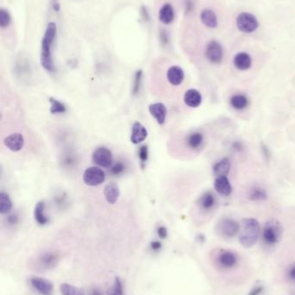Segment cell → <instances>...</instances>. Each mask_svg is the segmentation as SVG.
<instances>
[{
  "label": "cell",
  "instance_id": "obj_1",
  "mask_svg": "<svg viewBox=\"0 0 295 295\" xmlns=\"http://www.w3.org/2000/svg\"><path fill=\"white\" fill-rule=\"evenodd\" d=\"M57 26L56 23L50 22L45 29L41 40L40 62L41 65L49 73L55 72L53 60V45L57 39Z\"/></svg>",
  "mask_w": 295,
  "mask_h": 295
},
{
  "label": "cell",
  "instance_id": "obj_2",
  "mask_svg": "<svg viewBox=\"0 0 295 295\" xmlns=\"http://www.w3.org/2000/svg\"><path fill=\"white\" fill-rule=\"evenodd\" d=\"M261 235V225L253 217L243 218L239 232V242L244 248H251L258 242Z\"/></svg>",
  "mask_w": 295,
  "mask_h": 295
},
{
  "label": "cell",
  "instance_id": "obj_3",
  "mask_svg": "<svg viewBox=\"0 0 295 295\" xmlns=\"http://www.w3.org/2000/svg\"><path fill=\"white\" fill-rule=\"evenodd\" d=\"M283 227L276 219H269L264 224L261 237L266 247H274L282 237Z\"/></svg>",
  "mask_w": 295,
  "mask_h": 295
},
{
  "label": "cell",
  "instance_id": "obj_4",
  "mask_svg": "<svg viewBox=\"0 0 295 295\" xmlns=\"http://www.w3.org/2000/svg\"><path fill=\"white\" fill-rule=\"evenodd\" d=\"M214 262L222 270H232L237 267L239 257L236 252L230 249H220L214 255Z\"/></svg>",
  "mask_w": 295,
  "mask_h": 295
},
{
  "label": "cell",
  "instance_id": "obj_5",
  "mask_svg": "<svg viewBox=\"0 0 295 295\" xmlns=\"http://www.w3.org/2000/svg\"><path fill=\"white\" fill-rule=\"evenodd\" d=\"M60 262V255L56 251L48 250L41 253L38 257L35 258L33 267L35 270L49 271L57 267Z\"/></svg>",
  "mask_w": 295,
  "mask_h": 295
},
{
  "label": "cell",
  "instance_id": "obj_6",
  "mask_svg": "<svg viewBox=\"0 0 295 295\" xmlns=\"http://www.w3.org/2000/svg\"><path fill=\"white\" fill-rule=\"evenodd\" d=\"M236 26L242 33H253L259 27V22L255 16L251 13H240L236 18Z\"/></svg>",
  "mask_w": 295,
  "mask_h": 295
},
{
  "label": "cell",
  "instance_id": "obj_7",
  "mask_svg": "<svg viewBox=\"0 0 295 295\" xmlns=\"http://www.w3.org/2000/svg\"><path fill=\"white\" fill-rule=\"evenodd\" d=\"M240 229L241 225L238 222L229 217L221 219L217 224V231L221 236L226 238H232L236 236L240 232Z\"/></svg>",
  "mask_w": 295,
  "mask_h": 295
},
{
  "label": "cell",
  "instance_id": "obj_8",
  "mask_svg": "<svg viewBox=\"0 0 295 295\" xmlns=\"http://www.w3.org/2000/svg\"><path fill=\"white\" fill-rule=\"evenodd\" d=\"M106 180V174L98 167L88 168L83 173V181L89 186H100Z\"/></svg>",
  "mask_w": 295,
  "mask_h": 295
},
{
  "label": "cell",
  "instance_id": "obj_9",
  "mask_svg": "<svg viewBox=\"0 0 295 295\" xmlns=\"http://www.w3.org/2000/svg\"><path fill=\"white\" fill-rule=\"evenodd\" d=\"M92 160L101 168H109L113 165V154L106 147H100L94 150L92 155Z\"/></svg>",
  "mask_w": 295,
  "mask_h": 295
},
{
  "label": "cell",
  "instance_id": "obj_10",
  "mask_svg": "<svg viewBox=\"0 0 295 295\" xmlns=\"http://www.w3.org/2000/svg\"><path fill=\"white\" fill-rule=\"evenodd\" d=\"M205 57L212 64H220L223 62V46L216 40H211L205 49Z\"/></svg>",
  "mask_w": 295,
  "mask_h": 295
},
{
  "label": "cell",
  "instance_id": "obj_11",
  "mask_svg": "<svg viewBox=\"0 0 295 295\" xmlns=\"http://www.w3.org/2000/svg\"><path fill=\"white\" fill-rule=\"evenodd\" d=\"M30 284L36 292L40 295H53L54 285L51 280L44 277L33 276Z\"/></svg>",
  "mask_w": 295,
  "mask_h": 295
},
{
  "label": "cell",
  "instance_id": "obj_12",
  "mask_svg": "<svg viewBox=\"0 0 295 295\" xmlns=\"http://www.w3.org/2000/svg\"><path fill=\"white\" fill-rule=\"evenodd\" d=\"M4 144L13 152H19L25 146V138L21 134H11L4 139Z\"/></svg>",
  "mask_w": 295,
  "mask_h": 295
},
{
  "label": "cell",
  "instance_id": "obj_13",
  "mask_svg": "<svg viewBox=\"0 0 295 295\" xmlns=\"http://www.w3.org/2000/svg\"><path fill=\"white\" fill-rule=\"evenodd\" d=\"M167 78L170 84L178 87L182 84L185 80V72L179 66H172L167 70Z\"/></svg>",
  "mask_w": 295,
  "mask_h": 295
},
{
  "label": "cell",
  "instance_id": "obj_14",
  "mask_svg": "<svg viewBox=\"0 0 295 295\" xmlns=\"http://www.w3.org/2000/svg\"><path fill=\"white\" fill-rule=\"evenodd\" d=\"M149 112L151 113V115L155 118L158 124H161V125L165 124L166 119H167V109L163 103L159 102L151 104L149 106Z\"/></svg>",
  "mask_w": 295,
  "mask_h": 295
},
{
  "label": "cell",
  "instance_id": "obj_15",
  "mask_svg": "<svg viewBox=\"0 0 295 295\" xmlns=\"http://www.w3.org/2000/svg\"><path fill=\"white\" fill-rule=\"evenodd\" d=\"M147 130L145 129L144 125L139 122H135L132 124V134L130 140L133 144H139L143 143L144 140L147 137Z\"/></svg>",
  "mask_w": 295,
  "mask_h": 295
},
{
  "label": "cell",
  "instance_id": "obj_16",
  "mask_svg": "<svg viewBox=\"0 0 295 295\" xmlns=\"http://www.w3.org/2000/svg\"><path fill=\"white\" fill-rule=\"evenodd\" d=\"M214 188L220 195L228 197L232 193L233 188L228 176H219L216 178Z\"/></svg>",
  "mask_w": 295,
  "mask_h": 295
},
{
  "label": "cell",
  "instance_id": "obj_17",
  "mask_svg": "<svg viewBox=\"0 0 295 295\" xmlns=\"http://www.w3.org/2000/svg\"><path fill=\"white\" fill-rule=\"evenodd\" d=\"M233 63L236 69H238L240 71H246L251 68V56L246 52H240L236 54L234 57Z\"/></svg>",
  "mask_w": 295,
  "mask_h": 295
},
{
  "label": "cell",
  "instance_id": "obj_18",
  "mask_svg": "<svg viewBox=\"0 0 295 295\" xmlns=\"http://www.w3.org/2000/svg\"><path fill=\"white\" fill-rule=\"evenodd\" d=\"M202 100L203 98L201 93L197 89H189L184 95V102L191 108L198 107L201 105Z\"/></svg>",
  "mask_w": 295,
  "mask_h": 295
},
{
  "label": "cell",
  "instance_id": "obj_19",
  "mask_svg": "<svg viewBox=\"0 0 295 295\" xmlns=\"http://www.w3.org/2000/svg\"><path fill=\"white\" fill-rule=\"evenodd\" d=\"M175 12L174 8L171 4L167 3L163 5L159 12V19L163 25H169L174 21Z\"/></svg>",
  "mask_w": 295,
  "mask_h": 295
},
{
  "label": "cell",
  "instance_id": "obj_20",
  "mask_svg": "<svg viewBox=\"0 0 295 295\" xmlns=\"http://www.w3.org/2000/svg\"><path fill=\"white\" fill-rule=\"evenodd\" d=\"M230 169H231V162L228 157H224L222 160H220L219 162H217L214 165L212 168L214 175L216 177L227 176L230 172Z\"/></svg>",
  "mask_w": 295,
  "mask_h": 295
},
{
  "label": "cell",
  "instance_id": "obj_21",
  "mask_svg": "<svg viewBox=\"0 0 295 295\" xmlns=\"http://www.w3.org/2000/svg\"><path fill=\"white\" fill-rule=\"evenodd\" d=\"M33 215H34L35 220L39 225L44 226V225L49 224L50 218L48 217L47 215L45 214V203L44 201H39L37 203V205L35 206Z\"/></svg>",
  "mask_w": 295,
  "mask_h": 295
},
{
  "label": "cell",
  "instance_id": "obj_22",
  "mask_svg": "<svg viewBox=\"0 0 295 295\" xmlns=\"http://www.w3.org/2000/svg\"><path fill=\"white\" fill-rule=\"evenodd\" d=\"M200 20L208 28H217L218 25L217 15L211 9H204L200 13Z\"/></svg>",
  "mask_w": 295,
  "mask_h": 295
},
{
  "label": "cell",
  "instance_id": "obj_23",
  "mask_svg": "<svg viewBox=\"0 0 295 295\" xmlns=\"http://www.w3.org/2000/svg\"><path fill=\"white\" fill-rule=\"evenodd\" d=\"M104 196L107 203L113 205L116 203L119 197V186L114 182H110L104 188Z\"/></svg>",
  "mask_w": 295,
  "mask_h": 295
},
{
  "label": "cell",
  "instance_id": "obj_24",
  "mask_svg": "<svg viewBox=\"0 0 295 295\" xmlns=\"http://www.w3.org/2000/svg\"><path fill=\"white\" fill-rule=\"evenodd\" d=\"M198 205L204 211H211L216 205V198L211 192H206L198 199Z\"/></svg>",
  "mask_w": 295,
  "mask_h": 295
},
{
  "label": "cell",
  "instance_id": "obj_25",
  "mask_svg": "<svg viewBox=\"0 0 295 295\" xmlns=\"http://www.w3.org/2000/svg\"><path fill=\"white\" fill-rule=\"evenodd\" d=\"M229 105L236 110H243L248 106V98L243 93H236L230 98Z\"/></svg>",
  "mask_w": 295,
  "mask_h": 295
},
{
  "label": "cell",
  "instance_id": "obj_26",
  "mask_svg": "<svg viewBox=\"0 0 295 295\" xmlns=\"http://www.w3.org/2000/svg\"><path fill=\"white\" fill-rule=\"evenodd\" d=\"M204 135L200 132H193L190 134L186 138L187 146L192 149H198L201 148L204 143Z\"/></svg>",
  "mask_w": 295,
  "mask_h": 295
},
{
  "label": "cell",
  "instance_id": "obj_27",
  "mask_svg": "<svg viewBox=\"0 0 295 295\" xmlns=\"http://www.w3.org/2000/svg\"><path fill=\"white\" fill-rule=\"evenodd\" d=\"M60 292L62 295H85L82 288L69 283H63L60 286Z\"/></svg>",
  "mask_w": 295,
  "mask_h": 295
},
{
  "label": "cell",
  "instance_id": "obj_28",
  "mask_svg": "<svg viewBox=\"0 0 295 295\" xmlns=\"http://www.w3.org/2000/svg\"><path fill=\"white\" fill-rule=\"evenodd\" d=\"M248 198L252 201H263L267 199V193L261 187H254L249 191Z\"/></svg>",
  "mask_w": 295,
  "mask_h": 295
},
{
  "label": "cell",
  "instance_id": "obj_29",
  "mask_svg": "<svg viewBox=\"0 0 295 295\" xmlns=\"http://www.w3.org/2000/svg\"><path fill=\"white\" fill-rule=\"evenodd\" d=\"M13 208V203L9 195L5 192L0 193V213L7 214Z\"/></svg>",
  "mask_w": 295,
  "mask_h": 295
},
{
  "label": "cell",
  "instance_id": "obj_30",
  "mask_svg": "<svg viewBox=\"0 0 295 295\" xmlns=\"http://www.w3.org/2000/svg\"><path fill=\"white\" fill-rule=\"evenodd\" d=\"M49 101L51 103V111L52 114H63L67 112L66 106L64 104L54 98H50Z\"/></svg>",
  "mask_w": 295,
  "mask_h": 295
},
{
  "label": "cell",
  "instance_id": "obj_31",
  "mask_svg": "<svg viewBox=\"0 0 295 295\" xmlns=\"http://www.w3.org/2000/svg\"><path fill=\"white\" fill-rule=\"evenodd\" d=\"M107 295H124V286L122 280L119 277L114 278L113 286L107 291Z\"/></svg>",
  "mask_w": 295,
  "mask_h": 295
},
{
  "label": "cell",
  "instance_id": "obj_32",
  "mask_svg": "<svg viewBox=\"0 0 295 295\" xmlns=\"http://www.w3.org/2000/svg\"><path fill=\"white\" fill-rule=\"evenodd\" d=\"M142 78H143V71L142 70H138V71L135 72L133 81H132V95H137L139 93L142 86Z\"/></svg>",
  "mask_w": 295,
  "mask_h": 295
},
{
  "label": "cell",
  "instance_id": "obj_33",
  "mask_svg": "<svg viewBox=\"0 0 295 295\" xmlns=\"http://www.w3.org/2000/svg\"><path fill=\"white\" fill-rule=\"evenodd\" d=\"M30 69L31 68H30V64H29L27 60L23 58V57H20L17 61L16 70L19 75H28L29 72L31 71Z\"/></svg>",
  "mask_w": 295,
  "mask_h": 295
},
{
  "label": "cell",
  "instance_id": "obj_34",
  "mask_svg": "<svg viewBox=\"0 0 295 295\" xmlns=\"http://www.w3.org/2000/svg\"><path fill=\"white\" fill-rule=\"evenodd\" d=\"M12 23V16L10 14L9 11L5 8L0 9V27L6 29L10 26Z\"/></svg>",
  "mask_w": 295,
  "mask_h": 295
},
{
  "label": "cell",
  "instance_id": "obj_35",
  "mask_svg": "<svg viewBox=\"0 0 295 295\" xmlns=\"http://www.w3.org/2000/svg\"><path fill=\"white\" fill-rule=\"evenodd\" d=\"M125 170H126V165L124 164L122 162L119 161L111 166L109 172L113 176H119V175L124 174Z\"/></svg>",
  "mask_w": 295,
  "mask_h": 295
},
{
  "label": "cell",
  "instance_id": "obj_36",
  "mask_svg": "<svg viewBox=\"0 0 295 295\" xmlns=\"http://www.w3.org/2000/svg\"><path fill=\"white\" fill-rule=\"evenodd\" d=\"M138 157L140 161L142 168H144V165L147 162L148 157H149V151H148L147 146L142 145L138 149Z\"/></svg>",
  "mask_w": 295,
  "mask_h": 295
},
{
  "label": "cell",
  "instance_id": "obj_37",
  "mask_svg": "<svg viewBox=\"0 0 295 295\" xmlns=\"http://www.w3.org/2000/svg\"><path fill=\"white\" fill-rule=\"evenodd\" d=\"M77 160H76V156L71 154V153H67L65 155L63 156L62 162L64 167L67 168H72L73 166L76 165Z\"/></svg>",
  "mask_w": 295,
  "mask_h": 295
},
{
  "label": "cell",
  "instance_id": "obj_38",
  "mask_svg": "<svg viewBox=\"0 0 295 295\" xmlns=\"http://www.w3.org/2000/svg\"><path fill=\"white\" fill-rule=\"evenodd\" d=\"M68 202V198L67 195L64 193H61L55 196V204L59 206V207H64V205H66Z\"/></svg>",
  "mask_w": 295,
  "mask_h": 295
},
{
  "label": "cell",
  "instance_id": "obj_39",
  "mask_svg": "<svg viewBox=\"0 0 295 295\" xmlns=\"http://www.w3.org/2000/svg\"><path fill=\"white\" fill-rule=\"evenodd\" d=\"M264 292H265V286L263 284L260 283V284L254 285L247 295H263Z\"/></svg>",
  "mask_w": 295,
  "mask_h": 295
},
{
  "label": "cell",
  "instance_id": "obj_40",
  "mask_svg": "<svg viewBox=\"0 0 295 295\" xmlns=\"http://www.w3.org/2000/svg\"><path fill=\"white\" fill-rule=\"evenodd\" d=\"M286 278L289 281L295 284V263L289 266L287 270H286Z\"/></svg>",
  "mask_w": 295,
  "mask_h": 295
},
{
  "label": "cell",
  "instance_id": "obj_41",
  "mask_svg": "<svg viewBox=\"0 0 295 295\" xmlns=\"http://www.w3.org/2000/svg\"><path fill=\"white\" fill-rule=\"evenodd\" d=\"M162 247H163L162 242L161 241H158V240H154L153 242H150V245H149V248L152 251L155 252V253L161 251Z\"/></svg>",
  "mask_w": 295,
  "mask_h": 295
},
{
  "label": "cell",
  "instance_id": "obj_42",
  "mask_svg": "<svg viewBox=\"0 0 295 295\" xmlns=\"http://www.w3.org/2000/svg\"><path fill=\"white\" fill-rule=\"evenodd\" d=\"M158 236L161 238V239H166L168 236V230H167V227L161 225V226L158 227L157 229Z\"/></svg>",
  "mask_w": 295,
  "mask_h": 295
},
{
  "label": "cell",
  "instance_id": "obj_43",
  "mask_svg": "<svg viewBox=\"0 0 295 295\" xmlns=\"http://www.w3.org/2000/svg\"><path fill=\"white\" fill-rule=\"evenodd\" d=\"M19 217L16 213H13V214H10L8 217H7V224L11 225V226H14L19 223Z\"/></svg>",
  "mask_w": 295,
  "mask_h": 295
},
{
  "label": "cell",
  "instance_id": "obj_44",
  "mask_svg": "<svg viewBox=\"0 0 295 295\" xmlns=\"http://www.w3.org/2000/svg\"><path fill=\"white\" fill-rule=\"evenodd\" d=\"M140 16H141L142 19L144 20V22H149L150 21V13H149L147 7L143 6L140 8Z\"/></svg>",
  "mask_w": 295,
  "mask_h": 295
},
{
  "label": "cell",
  "instance_id": "obj_45",
  "mask_svg": "<svg viewBox=\"0 0 295 295\" xmlns=\"http://www.w3.org/2000/svg\"><path fill=\"white\" fill-rule=\"evenodd\" d=\"M160 37H161V44L167 45L169 43V35L167 33V31H161Z\"/></svg>",
  "mask_w": 295,
  "mask_h": 295
},
{
  "label": "cell",
  "instance_id": "obj_46",
  "mask_svg": "<svg viewBox=\"0 0 295 295\" xmlns=\"http://www.w3.org/2000/svg\"><path fill=\"white\" fill-rule=\"evenodd\" d=\"M186 13H192V10H193V3H192V0H186Z\"/></svg>",
  "mask_w": 295,
  "mask_h": 295
},
{
  "label": "cell",
  "instance_id": "obj_47",
  "mask_svg": "<svg viewBox=\"0 0 295 295\" xmlns=\"http://www.w3.org/2000/svg\"><path fill=\"white\" fill-rule=\"evenodd\" d=\"M233 149H236V151L241 152L244 149V147H243V144L241 142H235V143H233Z\"/></svg>",
  "mask_w": 295,
  "mask_h": 295
},
{
  "label": "cell",
  "instance_id": "obj_48",
  "mask_svg": "<svg viewBox=\"0 0 295 295\" xmlns=\"http://www.w3.org/2000/svg\"><path fill=\"white\" fill-rule=\"evenodd\" d=\"M261 150H262V152H263L264 154V156H265V157H266V159H267V160H268V159H269L270 157V151H269V149H268V148H267V146H266V145H264V144H261Z\"/></svg>",
  "mask_w": 295,
  "mask_h": 295
},
{
  "label": "cell",
  "instance_id": "obj_49",
  "mask_svg": "<svg viewBox=\"0 0 295 295\" xmlns=\"http://www.w3.org/2000/svg\"><path fill=\"white\" fill-rule=\"evenodd\" d=\"M51 2H52V7H53L54 11L55 12H59L61 7H60L58 0H51Z\"/></svg>",
  "mask_w": 295,
  "mask_h": 295
},
{
  "label": "cell",
  "instance_id": "obj_50",
  "mask_svg": "<svg viewBox=\"0 0 295 295\" xmlns=\"http://www.w3.org/2000/svg\"><path fill=\"white\" fill-rule=\"evenodd\" d=\"M89 295H103L102 294V292L99 290V289H94L92 291L91 293Z\"/></svg>",
  "mask_w": 295,
  "mask_h": 295
}]
</instances>
